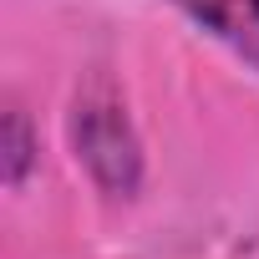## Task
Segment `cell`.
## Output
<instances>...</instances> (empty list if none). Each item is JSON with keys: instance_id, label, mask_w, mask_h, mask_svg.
I'll use <instances>...</instances> for the list:
<instances>
[{"instance_id": "cell-3", "label": "cell", "mask_w": 259, "mask_h": 259, "mask_svg": "<svg viewBox=\"0 0 259 259\" xmlns=\"http://www.w3.org/2000/svg\"><path fill=\"white\" fill-rule=\"evenodd\" d=\"M6 158H0V168H6V188L16 193V188H26V178H31V168H36V158H41V143H36V127H31V117L11 102L6 107V148H0Z\"/></svg>"}, {"instance_id": "cell-1", "label": "cell", "mask_w": 259, "mask_h": 259, "mask_svg": "<svg viewBox=\"0 0 259 259\" xmlns=\"http://www.w3.org/2000/svg\"><path fill=\"white\" fill-rule=\"evenodd\" d=\"M66 143H71L76 168L92 178L102 198L127 203L143 193V173H148L143 138H138V122L127 112V97L112 81V71L92 66L76 81L71 107H66Z\"/></svg>"}, {"instance_id": "cell-2", "label": "cell", "mask_w": 259, "mask_h": 259, "mask_svg": "<svg viewBox=\"0 0 259 259\" xmlns=\"http://www.w3.org/2000/svg\"><path fill=\"white\" fill-rule=\"evenodd\" d=\"M259 76V0H163Z\"/></svg>"}]
</instances>
